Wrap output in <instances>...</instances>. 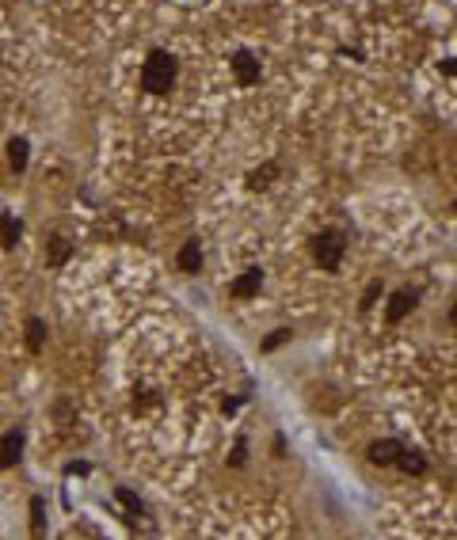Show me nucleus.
<instances>
[{"mask_svg":"<svg viewBox=\"0 0 457 540\" xmlns=\"http://www.w3.org/2000/svg\"><path fill=\"white\" fill-rule=\"evenodd\" d=\"M176 57L164 54V50H152L145 57V69H141V88L149 91V96H164L171 88V80H176Z\"/></svg>","mask_w":457,"mask_h":540,"instance_id":"1","label":"nucleus"},{"mask_svg":"<svg viewBox=\"0 0 457 540\" xmlns=\"http://www.w3.org/2000/svg\"><path fill=\"white\" fill-rule=\"evenodd\" d=\"M343 251H347V240H343V232H335V229H324L320 236L312 240V259H317L320 270H328V274L339 270Z\"/></svg>","mask_w":457,"mask_h":540,"instance_id":"2","label":"nucleus"},{"mask_svg":"<svg viewBox=\"0 0 457 540\" xmlns=\"http://www.w3.org/2000/svg\"><path fill=\"white\" fill-rule=\"evenodd\" d=\"M232 73H237L240 88H252L259 80V57H252L248 50H240V54L232 57Z\"/></svg>","mask_w":457,"mask_h":540,"instance_id":"3","label":"nucleus"},{"mask_svg":"<svg viewBox=\"0 0 457 540\" xmlns=\"http://www.w3.org/2000/svg\"><path fill=\"white\" fill-rule=\"evenodd\" d=\"M23 456V430H8L0 437V468H12Z\"/></svg>","mask_w":457,"mask_h":540,"instance_id":"4","label":"nucleus"},{"mask_svg":"<svg viewBox=\"0 0 457 540\" xmlns=\"http://www.w3.org/2000/svg\"><path fill=\"white\" fill-rule=\"evenodd\" d=\"M259 285H263V270H259V267H248V270H244L237 282L229 285V293H232V297H240V301H244V297H256V293H259Z\"/></svg>","mask_w":457,"mask_h":540,"instance_id":"5","label":"nucleus"},{"mask_svg":"<svg viewBox=\"0 0 457 540\" xmlns=\"http://www.w3.org/2000/svg\"><path fill=\"white\" fill-rule=\"evenodd\" d=\"M412 309H415V293L412 289H400V293H393L389 309H385V320H389V323H400Z\"/></svg>","mask_w":457,"mask_h":540,"instance_id":"6","label":"nucleus"},{"mask_svg":"<svg viewBox=\"0 0 457 540\" xmlns=\"http://www.w3.org/2000/svg\"><path fill=\"white\" fill-rule=\"evenodd\" d=\"M400 449H404V445L400 442H393V437H385V442H373L370 445V461L373 464H396V456H400Z\"/></svg>","mask_w":457,"mask_h":540,"instance_id":"7","label":"nucleus"},{"mask_svg":"<svg viewBox=\"0 0 457 540\" xmlns=\"http://www.w3.org/2000/svg\"><path fill=\"white\" fill-rule=\"evenodd\" d=\"M69 255H73V243H69L65 236H50L46 240V263L50 267H65Z\"/></svg>","mask_w":457,"mask_h":540,"instance_id":"8","label":"nucleus"},{"mask_svg":"<svg viewBox=\"0 0 457 540\" xmlns=\"http://www.w3.org/2000/svg\"><path fill=\"white\" fill-rule=\"evenodd\" d=\"M198 267H202V248H198V240H187L183 251H179V270L183 274H198Z\"/></svg>","mask_w":457,"mask_h":540,"instance_id":"9","label":"nucleus"},{"mask_svg":"<svg viewBox=\"0 0 457 540\" xmlns=\"http://www.w3.org/2000/svg\"><path fill=\"white\" fill-rule=\"evenodd\" d=\"M27 346H30V354H43V346H46V323L38 316L27 320Z\"/></svg>","mask_w":457,"mask_h":540,"instance_id":"10","label":"nucleus"},{"mask_svg":"<svg viewBox=\"0 0 457 540\" xmlns=\"http://www.w3.org/2000/svg\"><path fill=\"white\" fill-rule=\"evenodd\" d=\"M19 232H23V225H19L12 213H4V217H0V243H4V248H16Z\"/></svg>","mask_w":457,"mask_h":540,"instance_id":"11","label":"nucleus"},{"mask_svg":"<svg viewBox=\"0 0 457 540\" xmlns=\"http://www.w3.org/2000/svg\"><path fill=\"white\" fill-rule=\"evenodd\" d=\"M396 464H400L408 476H423V472H427V461H423L419 453H412V449H400V456H396Z\"/></svg>","mask_w":457,"mask_h":540,"instance_id":"12","label":"nucleus"},{"mask_svg":"<svg viewBox=\"0 0 457 540\" xmlns=\"http://www.w3.org/2000/svg\"><path fill=\"white\" fill-rule=\"evenodd\" d=\"M8 160H12L16 171L27 168V141L23 137H12V141H8Z\"/></svg>","mask_w":457,"mask_h":540,"instance_id":"13","label":"nucleus"},{"mask_svg":"<svg viewBox=\"0 0 457 540\" xmlns=\"http://www.w3.org/2000/svg\"><path fill=\"white\" fill-rule=\"evenodd\" d=\"M30 536L43 540L46 536V522H43V498H30Z\"/></svg>","mask_w":457,"mask_h":540,"instance_id":"14","label":"nucleus"},{"mask_svg":"<svg viewBox=\"0 0 457 540\" xmlns=\"http://www.w3.org/2000/svg\"><path fill=\"white\" fill-rule=\"evenodd\" d=\"M115 498H118V502H122V506H126V510H130V514H137V517H141V514H145V502H141V498H137L134 491H126V487H118V491H115Z\"/></svg>","mask_w":457,"mask_h":540,"instance_id":"15","label":"nucleus"},{"mask_svg":"<svg viewBox=\"0 0 457 540\" xmlns=\"http://www.w3.org/2000/svg\"><path fill=\"white\" fill-rule=\"evenodd\" d=\"M274 171H278V164H263L259 171H252V176H248V187H252V190H259V187H267V183H271V176H274Z\"/></svg>","mask_w":457,"mask_h":540,"instance_id":"16","label":"nucleus"},{"mask_svg":"<svg viewBox=\"0 0 457 540\" xmlns=\"http://www.w3.org/2000/svg\"><path fill=\"white\" fill-rule=\"evenodd\" d=\"M286 339H290V328H278L274 335H267V339H263V350H278V346L286 343Z\"/></svg>","mask_w":457,"mask_h":540,"instance_id":"17","label":"nucleus"},{"mask_svg":"<svg viewBox=\"0 0 457 540\" xmlns=\"http://www.w3.org/2000/svg\"><path fill=\"white\" fill-rule=\"evenodd\" d=\"M378 293H381V282H370V285H366V293H362V309H370V304L378 301Z\"/></svg>","mask_w":457,"mask_h":540,"instance_id":"18","label":"nucleus"},{"mask_svg":"<svg viewBox=\"0 0 457 540\" xmlns=\"http://www.w3.org/2000/svg\"><path fill=\"white\" fill-rule=\"evenodd\" d=\"M244 449H248V442H244V437H240V442H237V449H232V464H244Z\"/></svg>","mask_w":457,"mask_h":540,"instance_id":"19","label":"nucleus"},{"mask_svg":"<svg viewBox=\"0 0 457 540\" xmlns=\"http://www.w3.org/2000/svg\"><path fill=\"white\" fill-rule=\"evenodd\" d=\"M65 472H69V476H88V464H84V461H77V464H69Z\"/></svg>","mask_w":457,"mask_h":540,"instance_id":"20","label":"nucleus"},{"mask_svg":"<svg viewBox=\"0 0 457 540\" xmlns=\"http://www.w3.org/2000/svg\"><path fill=\"white\" fill-rule=\"evenodd\" d=\"M237 407H240V400H225V403H221V411H225V415H232Z\"/></svg>","mask_w":457,"mask_h":540,"instance_id":"21","label":"nucleus"}]
</instances>
